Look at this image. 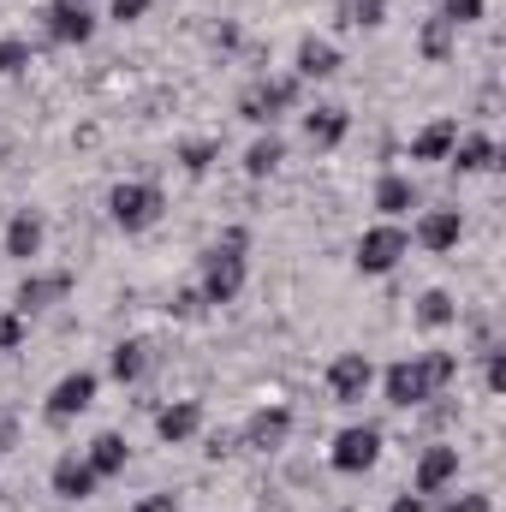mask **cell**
<instances>
[{"label":"cell","instance_id":"cell-1","mask_svg":"<svg viewBox=\"0 0 506 512\" xmlns=\"http://www.w3.org/2000/svg\"><path fill=\"white\" fill-rule=\"evenodd\" d=\"M203 304H233L245 292V233H227L221 245L203 251Z\"/></svg>","mask_w":506,"mask_h":512},{"label":"cell","instance_id":"cell-2","mask_svg":"<svg viewBox=\"0 0 506 512\" xmlns=\"http://www.w3.org/2000/svg\"><path fill=\"white\" fill-rule=\"evenodd\" d=\"M161 191L155 185H143V179H126V185H114L108 191V215H114V227L120 233H143V227H155L161 221Z\"/></svg>","mask_w":506,"mask_h":512},{"label":"cell","instance_id":"cell-3","mask_svg":"<svg viewBox=\"0 0 506 512\" xmlns=\"http://www.w3.org/2000/svg\"><path fill=\"white\" fill-rule=\"evenodd\" d=\"M411 251V239H405V227L399 221H381V227H370L364 239H358V274H393L399 268V256Z\"/></svg>","mask_w":506,"mask_h":512},{"label":"cell","instance_id":"cell-4","mask_svg":"<svg viewBox=\"0 0 506 512\" xmlns=\"http://www.w3.org/2000/svg\"><path fill=\"white\" fill-rule=\"evenodd\" d=\"M328 459H334V471H346V477L370 471V465L381 459V429H376V423H352V429H340Z\"/></svg>","mask_w":506,"mask_h":512},{"label":"cell","instance_id":"cell-5","mask_svg":"<svg viewBox=\"0 0 506 512\" xmlns=\"http://www.w3.org/2000/svg\"><path fill=\"white\" fill-rule=\"evenodd\" d=\"M292 102H298V84H292V78H274V84H251V90L239 96V114H245L251 126H274Z\"/></svg>","mask_w":506,"mask_h":512},{"label":"cell","instance_id":"cell-6","mask_svg":"<svg viewBox=\"0 0 506 512\" xmlns=\"http://www.w3.org/2000/svg\"><path fill=\"white\" fill-rule=\"evenodd\" d=\"M376 382V364L364 358V352H340L334 364H328V393H334V405H358L364 393Z\"/></svg>","mask_w":506,"mask_h":512},{"label":"cell","instance_id":"cell-7","mask_svg":"<svg viewBox=\"0 0 506 512\" xmlns=\"http://www.w3.org/2000/svg\"><path fill=\"white\" fill-rule=\"evenodd\" d=\"M48 36L54 42H90L96 36V12H90V0H48Z\"/></svg>","mask_w":506,"mask_h":512},{"label":"cell","instance_id":"cell-8","mask_svg":"<svg viewBox=\"0 0 506 512\" xmlns=\"http://www.w3.org/2000/svg\"><path fill=\"white\" fill-rule=\"evenodd\" d=\"M423 399H435V387H429V370H423V358H399V364L387 370V405L411 411V405H423Z\"/></svg>","mask_w":506,"mask_h":512},{"label":"cell","instance_id":"cell-9","mask_svg":"<svg viewBox=\"0 0 506 512\" xmlns=\"http://www.w3.org/2000/svg\"><path fill=\"white\" fill-rule=\"evenodd\" d=\"M96 405V376L90 370H72V376H60L54 393H48V417L54 423H72L78 411H90Z\"/></svg>","mask_w":506,"mask_h":512},{"label":"cell","instance_id":"cell-10","mask_svg":"<svg viewBox=\"0 0 506 512\" xmlns=\"http://www.w3.org/2000/svg\"><path fill=\"white\" fill-rule=\"evenodd\" d=\"M286 435H292V411H286V405H262L251 423H245V435H239V441L256 447V453H274Z\"/></svg>","mask_w":506,"mask_h":512},{"label":"cell","instance_id":"cell-11","mask_svg":"<svg viewBox=\"0 0 506 512\" xmlns=\"http://www.w3.org/2000/svg\"><path fill=\"white\" fill-rule=\"evenodd\" d=\"M453 477H459V447H429V453L417 459V477H411V489H417V495H441Z\"/></svg>","mask_w":506,"mask_h":512},{"label":"cell","instance_id":"cell-12","mask_svg":"<svg viewBox=\"0 0 506 512\" xmlns=\"http://www.w3.org/2000/svg\"><path fill=\"white\" fill-rule=\"evenodd\" d=\"M48 483H54V495H60V501H90L102 477L90 471V459L66 453V459H54V477H48Z\"/></svg>","mask_w":506,"mask_h":512},{"label":"cell","instance_id":"cell-13","mask_svg":"<svg viewBox=\"0 0 506 512\" xmlns=\"http://www.w3.org/2000/svg\"><path fill=\"white\" fill-rule=\"evenodd\" d=\"M197 429H203V405H197V399H173V405H161V417H155V435H161L167 447L191 441Z\"/></svg>","mask_w":506,"mask_h":512},{"label":"cell","instance_id":"cell-14","mask_svg":"<svg viewBox=\"0 0 506 512\" xmlns=\"http://www.w3.org/2000/svg\"><path fill=\"white\" fill-rule=\"evenodd\" d=\"M459 239H465V221H459V209H429V215L417 221V245H423V251L441 256V251H453Z\"/></svg>","mask_w":506,"mask_h":512},{"label":"cell","instance_id":"cell-15","mask_svg":"<svg viewBox=\"0 0 506 512\" xmlns=\"http://www.w3.org/2000/svg\"><path fill=\"white\" fill-rule=\"evenodd\" d=\"M346 131H352V114L346 108H310L304 114V137H310V149H340L346 143Z\"/></svg>","mask_w":506,"mask_h":512},{"label":"cell","instance_id":"cell-16","mask_svg":"<svg viewBox=\"0 0 506 512\" xmlns=\"http://www.w3.org/2000/svg\"><path fill=\"white\" fill-rule=\"evenodd\" d=\"M459 173H489L495 161H501V149H495V137H483V131H465L459 143H453V155H447Z\"/></svg>","mask_w":506,"mask_h":512},{"label":"cell","instance_id":"cell-17","mask_svg":"<svg viewBox=\"0 0 506 512\" xmlns=\"http://www.w3.org/2000/svg\"><path fill=\"white\" fill-rule=\"evenodd\" d=\"M453 143H459V120H429L411 137V161H447Z\"/></svg>","mask_w":506,"mask_h":512},{"label":"cell","instance_id":"cell-18","mask_svg":"<svg viewBox=\"0 0 506 512\" xmlns=\"http://www.w3.org/2000/svg\"><path fill=\"white\" fill-rule=\"evenodd\" d=\"M6 256H18V262H36V256H42V221H36L30 209H18V215L6 221Z\"/></svg>","mask_w":506,"mask_h":512},{"label":"cell","instance_id":"cell-19","mask_svg":"<svg viewBox=\"0 0 506 512\" xmlns=\"http://www.w3.org/2000/svg\"><path fill=\"white\" fill-rule=\"evenodd\" d=\"M72 292V274H30L18 286V310H42V304H60Z\"/></svg>","mask_w":506,"mask_h":512},{"label":"cell","instance_id":"cell-20","mask_svg":"<svg viewBox=\"0 0 506 512\" xmlns=\"http://www.w3.org/2000/svg\"><path fill=\"white\" fill-rule=\"evenodd\" d=\"M84 459H90V471H96V477H120V471H126V459H131V447H126V435H114V429H108V435H96V441H90V453H84Z\"/></svg>","mask_w":506,"mask_h":512},{"label":"cell","instance_id":"cell-21","mask_svg":"<svg viewBox=\"0 0 506 512\" xmlns=\"http://www.w3.org/2000/svg\"><path fill=\"white\" fill-rule=\"evenodd\" d=\"M334 72H340V48L304 36V42H298V78H334Z\"/></svg>","mask_w":506,"mask_h":512},{"label":"cell","instance_id":"cell-22","mask_svg":"<svg viewBox=\"0 0 506 512\" xmlns=\"http://www.w3.org/2000/svg\"><path fill=\"white\" fill-rule=\"evenodd\" d=\"M376 209L387 215V221H399L405 209H417V185H411V179H399V173H387V179L376 185Z\"/></svg>","mask_w":506,"mask_h":512},{"label":"cell","instance_id":"cell-23","mask_svg":"<svg viewBox=\"0 0 506 512\" xmlns=\"http://www.w3.org/2000/svg\"><path fill=\"white\" fill-rule=\"evenodd\" d=\"M280 161H286V143H280L274 131H268V137H256L251 149H245V173H251V179H268Z\"/></svg>","mask_w":506,"mask_h":512},{"label":"cell","instance_id":"cell-24","mask_svg":"<svg viewBox=\"0 0 506 512\" xmlns=\"http://www.w3.org/2000/svg\"><path fill=\"white\" fill-rule=\"evenodd\" d=\"M143 370H149V346L143 340H120L114 346V382H143Z\"/></svg>","mask_w":506,"mask_h":512},{"label":"cell","instance_id":"cell-25","mask_svg":"<svg viewBox=\"0 0 506 512\" xmlns=\"http://www.w3.org/2000/svg\"><path fill=\"white\" fill-rule=\"evenodd\" d=\"M215 155H221V143H215V137H191V143H179V167H185V173H209V167H215Z\"/></svg>","mask_w":506,"mask_h":512},{"label":"cell","instance_id":"cell-26","mask_svg":"<svg viewBox=\"0 0 506 512\" xmlns=\"http://www.w3.org/2000/svg\"><path fill=\"white\" fill-rule=\"evenodd\" d=\"M453 316H459V310H453L447 292H423V298H417V322H423V328H447Z\"/></svg>","mask_w":506,"mask_h":512},{"label":"cell","instance_id":"cell-27","mask_svg":"<svg viewBox=\"0 0 506 512\" xmlns=\"http://www.w3.org/2000/svg\"><path fill=\"white\" fill-rule=\"evenodd\" d=\"M30 66V42L24 36H0V78H18Z\"/></svg>","mask_w":506,"mask_h":512},{"label":"cell","instance_id":"cell-28","mask_svg":"<svg viewBox=\"0 0 506 512\" xmlns=\"http://www.w3.org/2000/svg\"><path fill=\"white\" fill-rule=\"evenodd\" d=\"M423 370H429V387L441 393V387H453V376H459V358L453 352H423Z\"/></svg>","mask_w":506,"mask_h":512},{"label":"cell","instance_id":"cell-29","mask_svg":"<svg viewBox=\"0 0 506 512\" xmlns=\"http://www.w3.org/2000/svg\"><path fill=\"white\" fill-rule=\"evenodd\" d=\"M447 48H453V24L429 18V24H423V54H429V60H447Z\"/></svg>","mask_w":506,"mask_h":512},{"label":"cell","instance_id":"cell-30","mask_svg":"<svg viewBox=\"0 0 506 512\" xmlns=\"http://www.w3.org/2000/svg\"><path fill=\"white\" fill-rule=\"evenodd\" d=\"M483 6H489V0H441V24H453V30H459V24H477Z\"/></svg>","mask_w":506,"mask_h":512},{"label":"cell","instance_id":"cell-31","mask_svg":"<svg viewBox=\"0 0 506 512\" xmlns=\"http://www.w3.org/2000/svg\"><path fill=\"white\" fill-rule=\"evenodd\" d=\"M381 18H387V0H352V6H346V24H364V30H376Z\"/></svg>","mask_w":506,"mask_h":512},{"label":"cell","instance_id":"cell-32","mask_svg":"<svg viewBox=\"0 0 506 512\" xmlns=\"http://www.w3.org/2000/svg\"><path fill=\"white\" fill-rule=\"evenodd\" d=\"M24 346V310H0V352Z\"/></svg>","mask_w":506,"mask_h":512},{"label":"cell","instance_id":"cell-33","mask_svg":"<svg viewBox=\"0 0 506 512\" xmlns=\"http://www.w3.org/2000/svg\"><path fill=\"white\" fill-rule=\"evenodd\" d=\"M173 316H203V292H197V286L173 292Z\"/></svg>","mask_w":506,"mask_h":512},{"label":"cell","instance_id":"cell-34","mask_svg":"<svg viewBox=\"0 0 506 512\" xmlns=\"http://www.w3.org/2000/svg\"><path fill=\"white\" fill-rule=\"evenodd\" d=\"M149 6H155V0H114V18H120V24H137Z\"/></svg>","mask_w":506,"mask_h":512},{"label":"cell","instance_id":"cell-35","mask_svg":"<svg viewBox=\"0 0 506 512\" xmlns=\"http://www.w3.org/2000/svg\"><path fill=\"white\" fill-rule=\"evenodd\" d=\"M441 512H489V495H453Z\"/></svg>","mask_w":506,"mask_h":512},{"label":"cell","instance_id":"cell-36","mask_svg":"<svg viewBox=\"0 0 506 512\" xmlns=\"http://www.w3.org/2000/svg\"><path fill=\"white\" fill-rule=\"evenodd\" d=\"M489 387H495V393H506V352H501V346L489 352Z\"/></svg>","mask_w":506,"mask_h":512},{"label":"cell","instance_id":"cell-37","mask_svg":"<svg viewBox=\"0 0 506 512\" xmlns=\"http://www.w3.org/2000/svg\"><path fill=\"white\" fill-rule=\"evenodd\" d=\"M131 512H179V501H173V495H143Z\"/></svg>","mask_w":506,"mask_h":512},{"label":"cell","instance_id":"cell-38","mask_svg":"<svg viewBox=\"0 0 506 512\" xmlns=\"http://www.w3.org/2000/svg\"><path fill=\"white\" fill-rule=\"evenodd\" d=\"M12 441H18V417L0 411V453H12Z\"/></svg>","mask_w":506,"mask_h":512},{"label":"cell","instance_id":"cell-39","mask_svg":"<svg viewBox=\"0 0 506 512\" xmlns=\"http://www.w3.org/2000/svg\"><path fill=\"white\" fill-rule=\"evenodd\" d=\"M387 512H429V507H423V495H399Z\"/></svg>","mask_w":506,"mask_h":512}]
</instances>
